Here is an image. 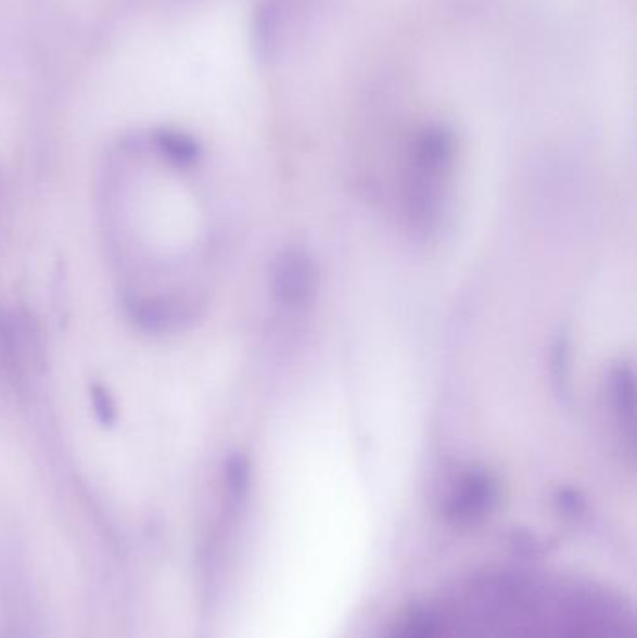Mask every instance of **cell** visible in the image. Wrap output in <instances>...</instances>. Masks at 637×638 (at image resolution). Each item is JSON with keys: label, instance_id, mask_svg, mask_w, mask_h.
Masks as SVG:
<instances>
[{"label": "cell", "instance_id": "6da1fadb", "mask_svg": "<svg viewBox=\"0 0 637 638\" xmlns=\"http://www.w3.org/2000/svg\"><path fill=\"white\" fill-rule=\"evenodd\" d=\"M387 638H634L621 599L576 578L491 573L449 586Z\"/></svg>", "mask_w": 637, "mask_h": 638}, {"label": "cell", "instance_id": "7a4b0ae2", "mask_svg": "<svg viewBox=\"0 0 637 638\" xmlns=\"http://www.w3.org/2000/svg\"><path fill=\"white\" fill-rule=\"evenodd\" d=\"M269 286L273 299L289 310H302L316 299L320 271L309 251L289 246L277 254L271 266Z\"/></svg>", "mask_w": 637, "mask_h": 638}, {"label": "cell", "instance_id": "3957f363", "mask_svg": "<svg viewBox=\"0 0 637 638\" xmlns=\"http://www.w3.org/2000/svg\"><path fill=\"white\" fill-rule=\"evenodd\" d=\"M608 399L611 411L617 417V422L623 428V435L628 437L630 446H634V432H636V380L628 366H619L611 372L608 380Z\"/></svg>", "mask_w": 637, "mask_h": 638}, {"label": "cell", "instance_id": "277c9868", "mask_svg": "<svg viewBox=\"0 0 637 638\" xmlns=\"http://www.w3.org/2000/svg\"><path fill=\"white\" fill-rule=\"evenodd\" d=\"M496 495V486L488 472L475 469L466 472L453 495V510L458 515H476L484 512Z\"/></svg>", "mask_w": 637, "mask_h": 638}, {"label": "cell", "instance_id": "5b68a950", "mask_svg": "<svg viewBox=\"0 0 637 638\" xmlns=\"http://www.w3.org/2000/svg\"><path fill=\"white\" fill-rule=\"evenodd\" d=\"M154 142L155 150L160 152L163 160L168 161L175 167H193L201 155V148L193 137L180 133V131H173V129L157 131Z\"/></svg>", "mask_w": 637, "mask_h": 638}, {"label": "cell", "instance_id": "8992f818", "mask_svg": "<svg viewBox=\"0 0 637 638\" xmlns=\"http://www.w3.org/2000/svg\"><path fill=\"white\" fill-rule=\"evenodd\" d=\"M131 308L135 321L148 331H162L167 329L170 321H175V308L165 299L137 301Z\"/></svg>", "mask_w": 637, "mask_h": 638}, {"label": "cell", "instance_id": "52a82bcc", "mask_svg": "<svg viewBox=\"0 0 637 638\" xmlns=\"http://www.w3.org/2000/svg\"><path fill=\"white\" fill-rule=\"evenodd\" d=\"M90 401H92L95 419L100 420L101 424H115L116 419H118V409H116L115 399H113L105 386H92L90 388Z\"/></svg>", "mask_w": 637, "mask_h": 638}]
</instances>
